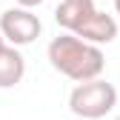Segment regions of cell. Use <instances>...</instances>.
Returning a JSON list of instances; mask_svg holds the SVG:
<instances>
[{"label": "cell", "mask_w": 120, "mask_h": 120, "mask_svg": "<svg viewBox=\"0 0 120 120\" xmlns=\"http://www.w3.org/2000/svg\"><path fill=\"white\" fill-rule=\"evenodd\" d=\"M71 34H77V37L86 40V43H94V46H100V43H112V40L117 37V20L112 17V14L94 9Z\"/></svg>", "instance_id": "277c9868"}, {"label": "cell", "mask_w": 120, "mask_h": 120, "mask_svg": "<svg viewBox=\"0 0 120 120\" xmlns=\"http://www.w3.org/2000/svg\"><path fill=\"white\" fill-rule=\"evenodd\" d=\"M49 63L66 74L69 80L74 83H83V80H92V77H100L103 74V66H106V57H103L100 46L94 43H86L80 40L77 34H60L49 43Z\"/></svg>", "instance_id": "6da1fadb"}, {"label": "cell", "mask_w": 120, "mask_h": 120, "mask_svg": "<svg viewBox=\"0 0 120 120\" xmlns=\"http://www.w3.org/2000/svg\"><path fill=\"white\" fill-rule=\"evenodd\" d=\"M17 6H23V9H34V6H40L43 0H14Z\"/></svg>", "instance_id": "52a82bcc"}, {"label": "cell", "mask_w": 120, "mask_h": 120, "mask_svg": "<svg viewBox=\"0 0 120 120\" xmlns=\"http://www.w3.org/2000/svg\"><path fill=\"white\" fill-rule=\"evenodd\" d=\"M114 103H117V89L109 80H100V77L77 83L71 89V94H69L71 114H77L83 120H100V117H106L114 109Z\"/></svg>", "instance_id": "7a4b0ae2"}, {"label": "cell", "mask_w": 120, "mask_h": 120, "mask_svg": "<svg viewBox=\"0 0 120 120\" xmlns=\"http://www.w3.org/2000/svg\"><path fill=\"white\" fill-rule=\"evenodd\" d=\"M92 11H94V0H60L54 9V20L60 29L74 32Z\"/></svg>", "instance_id": "5b68a950"}, {"label": "cell", "mask_w": 120, "mask_h": 120, "mask_svg": "<svg viewBox=\"0 0 120 120\" xmlns=\"http://www.w3.org/2000/svg\"><path fill=\"white\" fill-rule=\"evenodd\" d=\"M40 29H43V23L32 9L11 6V9H6L0 14V34L11 46H29V43H34Z\"/></svg>", "instance_id": "3957f363"}, {"label": "cell", "mask_w": 120, "mask_h": 120, "mask_svg": "<svg viewBox=\"0 0 120 120\" xmlns=\"http://www.w3.org/2000/svg\"><path fill=\"white\" fill-rule=\"evenodd\" d=\"M26 74V60L17 52V46H9L0 52V89H14Z\"/></svg>", "instance_id": "8992f818"}, {"label": "cell", "mask_w": 120, "mask_h": 120, "mask_svg": "<svg viewBox=\"0 0 120 120\" xmlns=\"http://www.w3.org/2000/svg\"><path fill=\"white\" fill-rule=\"evenodd\" d=\"M6 49V40H3V34H0V52H3Z\"/></svg>", "instance_id": "ba28073f"}, {"label": "cell", "mask_w": 120, "mask_h": 120, "mask_svg": "<svg viewBox=\"0 0 120 120\" xmlns=\"http://www.w3.org/2000/svg\"><path fill=\"white\" fill-rule=\"evenodd\" d=\"M114 11H117V14H120V0H114Z\"/></svg>", "instance_id": "9c48e42d"}]
</instances>
